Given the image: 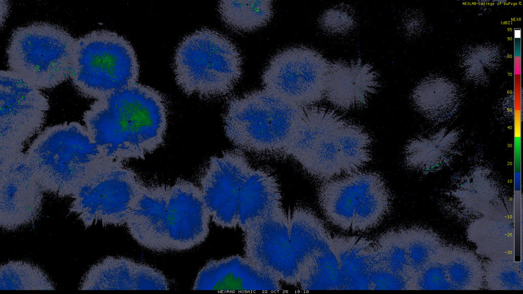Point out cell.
<instances>
[{
    "instance_id": "6da1fadb",
    "label": "cell",
    "mask_w": 523,
    "mask_h": 294,
    "mask_svg": "<svg viewBox=\"0 0 523 294\" xmlns=\"http://www.w3.org/2000/svg\"><path fill=\"white\" fill-rule=\"evenodd\" d=\"M83 120L104 159H144L164 142L168 106L159 91L135 83L95 100Z\"/></svg>"
},
{
    "instance_id": "7a4b0ae2",
    "label": "cell",
    "mask_w": 523,
    "mask_h": 294,
    "mask_svg": "<svg viewBox=\"0 0 523 294\" xmlns=\"http://www.w3.org/2000/svg\"><path fill=\"white\" fill-rule=\"evenodd\" d=\"M43 192L72 197L94 166L104 159L86 127L77 121L49 126L25 153Z\"/></svg>"
},
{
    "instance_id": "3957f363",
    "label": "cell",
    "mask_w": 523,
    "mask_h": 294,
    "mask_svg": "<svg viewBox=\"0 0 523 294\" xmlns=\"http://www.w3.org/2000/svg\"><path fill=\"white\" fill-rule=\"evenodd\" d=\"M236 46L223 34L202 28L185 36L173 61L175 80L185 94L203 98L230 93L242 74Z\"/></svg>"
},
{
    "instance_id": "277c9868",
    "label": "cell",
    "mask_w": 523,
    "mask_h": 294,
    "mask_svg": "<svg viewBox=\"0 0 523 294\" xmlns=\"http://www.w3.org/2000/svg\"><path fill=\"white\" fill-rule=\"evenodd\" d=\"M304 107L267 90H257L228 103L225 134L235 145L256 152L285 151Z\"/></svg>"
},
{
    "instance_id": "5b68a950",
    "label": "cell",
    "mask_w": 523,
    "mask_h": 294,
    "mask_svg": "<svg viewBox=\"0 0 523 294\" xmlns=\"http://www.w3.org/2000/svg\"><path fill=\"white\" fill-rule=\"evenodd\" d=\"M139 74L134 48L116 32L94 30L76 38L69 78L83 96L99 99L137 83Z\"/></svg>"
},
{
    "instance_id": "8992f818",
    "label": "cell",
    "mask_w": 523,
    "mask_h": 294,
    "mask_svg": "<svg viewBox=\"0 0 523 294\" xmlns=\"http://www.w3.org/2000/svg\"><path fill=\"white\" fill-rule=\"evenodd\" d=\"M76 38L61 26L35 22L13 32L6 50L10 70L39 89L68 79Z\"/></svg>"
},
{
    "instance_id": "52a82bcc",
    "label": "cell",
    "mask_w": 523,
    "mask_h": 294,
    "mask_svg": "<svg viewBox=\"0 0 523 294\" xmlns=\"http://www.w3.org/2000/svg\"><path fill=\"white\" fill-rule=\"evenodd\" d=\"M325 217L339 228L364 232L377 226L392 205L390 191L377 173L358 170L324 181L318 191Z\"/></svg>"
},
{
    "instance_id": "ba28073f",
    "label": "cell",
    "mask_w": 523,
    "mask_h": 294,
    "mask_svg": "<svg viewBox=\"0 0 523 294\" xmlns=\"http://www.w3.org/2000/svg\"><path fill=\"white\" fill-rule=\"evenodd\" d=\"M145 185L123 162L102 159L91 170L71 198L69 212L86 228L125 225L128 214Z\"/></svg>"
},
{
    "instance_id": "9c48e42d",
    "label": "cell",
    "mask_w": 523,
    "mask_h": 294,
    "mask_svg": "<svg viewBox=\"0 0 523 294\" xmlns=\"http://www.w3.org/2000/svg\"><path fill=\"white\" fill-rule=\"evenodd\" d=\"M330 62L319 52L298 46L275 55L264 71L266 90L297 105L306 107L325 99Z\"/></svg>"
},
{
    "instance_id": "30bf717a",
    "label": "cell",
    "mask_w": 523,
    "mask_h": 294,
    "mask_svg": "<svg viewBox=\"0 0 523 294\" xmlns=\"http://www.w3.org/2000/svg\"><path fill=\"white\" fill-rule=\"evenodd\" d=\"M1 78L0 159L23 152L25 144L41 129L49 109L48 98L10 70Z\"/></svg>"
},
{
    "instance_id": "8fae6325",
    "label": "cell",
    "mask_w": 523,
    "mask_h": 294,
    "mask_svg": "<svg viewBox=\"0 0 523 294\" xmlns=\"http://www.w3.org/2000/svg\"><path fill=\"white\" fill-rule=\"evenodd\" d=\"M243 232L246 258L280 281L291 285L298 283L289 218L282 207L255 220Z\"/></svg>"
},
{
    "instance_id": "7c38bea8",
    "label": "cell",
    "mask_w": 523,
    "mask_h": 294,
    "mask_svg": "<svg viewBox=\"0 0 523 294\" xmlns=\"http://www.w3.org/2000/svg\"><path fill=\"white\" fill-rule=\"evenodd\" d=\"M252 168L239 152H227L210 159L200 179V188L216 225L229 229L238 225L240 191Z\"/></svg>"
},
{
    "instance_id": "4fadbf2b",
    "label": "cell",
    "mask_w": 523,
    "mask_h": 294,
    "mask_svg": "<svg viewBox=\"0 0 523 294\" xmlns=\"http://www.w3.org/2000/svg\"><path fill=\"white\" fill-rule=\"evenodd\" d=\"M43 192L23 152L0 159V225L15 231L39 218Z\"/></svg>"
},
{
    "instance_id": "5bb4252c",
    "label": "cell",
    "mask_w": 523,
    "mask_h": 294,
    "mask_svg": "<svg viewBox=\"0 0 523 294\" xmlns=\"http://www.w3.org/2000/svg\"><path fill=\"white\" fill-rule=\"evenodd\" d=\"M210 215L201 188L177 180L170 186L167 212L168 251L192 249L204 242L209 231Z\"/></svg>"
},
{
    "instance_id": "9a60e30c",
    "label": "cell",
    "mask_w": 523,
    "mask_h": 294,
    "mask_svg": "<svg viewBox=\"0 0 523 294\" xmlns=\"http://www.w3.org/2000/svg\"><path fill=\"white\" fill-rule=\"evenodd\" d=\"M159 271L123 257H107L92 265L81 282L80 290H168Z\"/></svg>"
},
{
    "instance_id": "2e32d148",
    "label": "cell",
    "mask_w": 523,
    "mask_h": 294,
    "mask_svg": "<svg viewBox=\"0 0 523 294\" xmlns=\"http://www.w3.org/2000/svg\"><path fill=\"white\" fill-rule=\"evenodd\" d=\"M280 281L247 258L233 255L209 261L200 271L193 289L221 291L280 290Z\"/></svg>"
},
{
    "instance_id": "e0dca14e",
    "label": "cell",
    "mask_w": 523,
    "mask_h": 294,
    "mask_svg": "<svg viewBox=\"0 0 523 294\" xmlns=\"http://www.w3.org/2000/svg\"><path fill=\"white\" fill-rule=\"evenodd\" d=\"M373 66L360 60L330 62L325 99L338 109L348 111L365 106L379 87Z\"/></svg>"
},
{
    "instance_id": "ac0fdd59",
    "label": "cell",
    "mask_w": 523,
    "mask_h": 294,
    "mask_svg": "<svg viewBox=\"0 0 523 294\" xmlns=\"http://www.w3.org/2000/svg\"><path fill=\"white\" fill-rule=\"evenodd\" d=\"M170 185L143 187L129 211L125 225L141 247L155 252L168 251L167 211Z\"/></svg>"
},
{
    "instance_id": "d6986e66",
    "label": "cell",
    "mask_w": 523,
    "mask_h": 294,
    "mask_svg": "<svg viewBox=\"0 0 523 294\" xmlns=\"http://www.w3.org/2000/svg\"><path fill=\"white\" fill-rule=\"evenodd\" d=\"M328 244L338 265L341 289H372L382 267L375 244L365 238L330 235Z\"/></svg>"
},
{
    "instance_id": "ffe728a7",
    "label": "cell",
    "mask_w": 523,
    "mask_h": 294,
    "mask_svg": "<svg viewBox=\"0 0 523 294\" xmlns=\"http://www.w3.org/2000/svg\"><path fill=\"white\" fill-rule=\"evenodd\" d=\"M282 207L277 179L269 172L252 168L240 191L238 225L244 231L250 224Z\"/></svg>"
},
{
    "instance_id": "44dd1931",
    "label": "cell",
    "mask_w": 523,
    "mask_h": 294,
    "mask_svg": "<svg viewBox=\"0 0 523 294\" xmlns=\"http://www.w3.org/2000/svg\"><path fill=\"white\" fill-rule=\"evenodd\" d=\"M346 119L336 111L324 107H304V114L284 151L302 165L308 158L320 136L343 124Z\"/></svg>"
},
{
    "instance_id": "7402d4cb",
    "label": "cell",
    "mask_w": 523,
    "mask_h": 294,
    "mask_svg": "<svg viewBox=\"0 0 523 294\" xmlns=\"http://www.w3.org/2000/svg\"><path fill=\"white\" fill-rule=\"evenodd\" d=\"M218 11L224 23L239 32L254 31L266 26L273 14L271 1H222Z\"/></svg>"
},
{
    "instance_id": "603a6c76",
    "label": "cell",
    "mask_w": 523,
    "mask_h": 294,
    "mask_svg": "<svg viewBox=\"0 0 523 294\" xmlns=\"http://www.w3.org/2000/svg\"><path fill=\"white\" fill-rule=\"evenodd\" d=\"M347 120L322 134L302 165L313 177L325 181L346 175L343 153L337 132Z\"/></svg>"
},
{
    "instance_id": "cb8c5ba5",
    "label": "cell",
    "mask_w": 523,
    "mask_h": 294,
    "mask_svg": "<svg viewBox=\"0 0 523 294\" xmlns=\"http://www.w3.org/2000/svg\"><path fill=\"white\" fill-rule=\"evenodd\" d=\"M417 109L425 116L436 120L450 117L458 106V92L453 85L445 80L425 81L412 93Z\"/></svg>"
},
{
    "instance_id": "d4e9b609",
    "label": "cell",
    "mask_w": 523,
    "mask_h": 294,
    "mask_svg": "<svg viewBox=\"0 0 523 294\" xmlns=\"http://www.w3.org/2000/svg\"><path fill=\"white\" fill-rule=\"evenodd\" d=\"M303 290L341 289L339 267L328 240L298 267Z\"/></svg>"
},
{
    "instance_id": "484cf974",
    "label": "cell",
    "mask_w": 523,
    "mask_h": 294,
    "mask_svg": "<svg viewBox=\"0 0 523 294\" xmlns=\"http://www.w3.org/2000/svg\"><path fill=\"white\" fill-rule=\"evenodd\" d=\"M46 273L29 262L9 261L0 268V290H54Z\"/></svg>"
},
{
    "instance_id": "4316f807",
    "label": "cell",
    "mask_w": 523,
    "mask_h": 294,
    "mask_svg": "<svg viewBox=\"0 0 523 294\" xmlns=\"http://www.w3.org/2000/svg\"><path fill=\"white\" fill-rule=\"evenodd\" d=\"M375 244L382 267L402 282L407 289H411L412 277L399 230L383 234Z\"/></svg>"
},
{
    "instance_id": "83f0119b",
    "label": "cell",
    "mask_w": 523,
    "mask_h": 294,
    "mask_svg": "<svg viewBox=\"0 0 523 294\" xmlns=\"http://www.w3.org/2000/svg\"><path fill=\"white\" fill-rule=\"evenodd\" d=\"M444 260L446 277L451 289H475L483 277L478 260L469 253L445 251Z\"/></svg>"
},
{
    "instance_id": "f1b7e54d",
    "label": "cell",
    "mask_w": 523,
    "mask_h": 294,
    "mask_svg": "<svg viewBox=\"0 0 523 294\" xmlns=\"http://www.w3.org/2000/svg\"><path fill=\"white\" fill-rule=\"evenodd\" d=\"M399 231L406 248L412 284L415 276L440 250V246L436 238L422 230L407 229Z\"/></svg>"
},
{
    "instance_id": "f546056e",
    "label": "cell",
    "mask_w": 523,
    "mask_h": 294,
    "mask_svg": "<svg viewBox=\"0 0 523 294\" xmlns=\"http://www.w3.org/2000/svg\"><path fill=\"white\" fill-rule=\"evenodd\" d=\"M445 137L415 138L410 141L405 149V160L407 165L415 169H427L435 167L439 161L445 158L449 150Z\"/></svg>"
},
{
    "instance_id": "4dcf8cb0",
    "label": "cell",
    "mask_w": 523,
    "mask_h": 294,
    "mask_svg": "<svg viewBox=\"0 0 523 294\" xmlns=\"http://www.w3.org/2000/svg\"><path fill=\"white\" fill-rule=\"evenodd\" d=\"M487 269L486 278L491 286L500 289H522V274L519 265L510 260L493 261Z\"/></svg>"
},
{
    "instance_id": "1f68e13d",
    "label": "cell",
    "mask_w": 523,
    "mask_h": 294,
    "mask_svg": "<svg viewBox=\"0 0 523 294\" xmlns=\"http://www.w3.org/2000/svg\"><path fill=\"white\" fill-rule=\"evenodd\" d=\"M323 30L334 35L345 34L350 32L355 23L353 10L349 6L340 5L326 10L319 19Z\"/></svg>"
}]
</instances>
